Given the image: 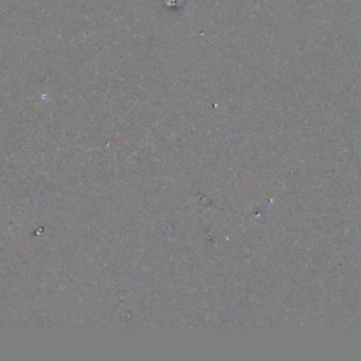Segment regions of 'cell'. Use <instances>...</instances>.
<instances>
[]
</instances>
